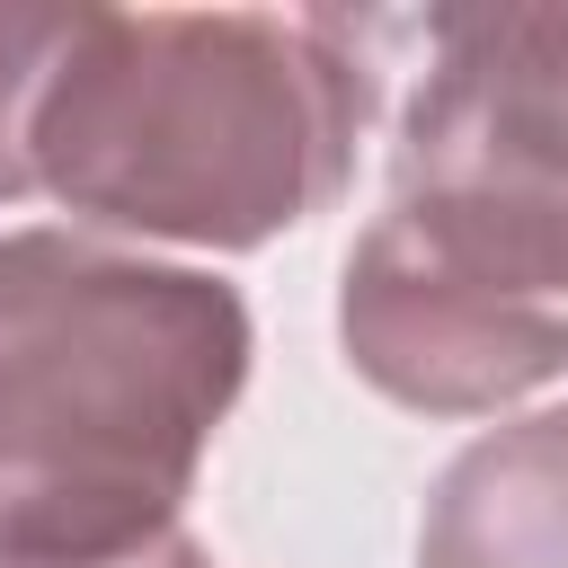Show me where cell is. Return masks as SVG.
<instances>
[{
    "label": "cell",
    "instance_id": "cell-1",
    "mask_svg": "<svg viewBox=\"0 0 568 568\" xmlns=\"http://www.w3.org/2000/svg\"><path fill=\"white\" fill-rule=\"evenodd\" d=\"M382 36L373 18L80 9L36 106V186L124 231L248 248L337 195Z\"/></svg>",
    "mask_w": 568,
    "mask_h": 568
},
{
    "label": "cell",
    "instance_id": "cell-2",
    "mask_svg": "<svg viewBox=\"0 0 568 568\" xmlns=\"http://www.w3.org/2000/svg\"><path fill=\"white\" fill-rule=\"evenodd\" d=\"M248 373L231 284L71 231L0 240V559H115L178 497Z\"/></svg>",
    "mask_w": 568,
    "mask_h": 568
},
{
    "label": "cell",
    "instance_id": "cell-3",
    "mask_svg": "<svg viewBox=\"0 0 568 568\" xmlns=\"http://www.w3.org/2000/svg\"><path fill=\"white\" fill-rule=\"evenodd\" d=\"M346 355L408 408H497L568 364V231L399 186L346 257Z\"/></svg>",
    "mask_w": 568,
    "mask_h": 568
},
{
    "label": "cell",
    "instance_id": "cell-4",
    "mask_svg": "<svg viewBox=\"0 0 568 568\" xmlns=\"http://www.w3.org/2000/svg\"><path fill=\"white\" fill-rule=\"evenodd\" d=\"M426 80L399 133V186L497 195L568 222V9L426 18Z\"/></svg>",
    "mask_w": 568,
    "mask_h": 568
},
{
    "label": "cell",
    "instance_id": "cell-5",
    "mask_svg": "<svg viewBox=\"0 0 568 568\" xmlns=\"http://www.w3.org/2000/svg\"><path fill=\"white\" fill-rule=\"evenodd\" d=\"M417 568H568V408L524 417L444 470Z\"/></svg>",
    "mask_w": 568,
    "mask_h": 568
},
{
    "label": "cell",
    "instance_id": "cell-6",
    "mask_svg": "<svg viewBox=\"0 0 568 568\" xmlns=\"http://www.w3.org/2000/svg\"><path fill=\"white\" fill-rule=\"evenodd\" d=\"M80 9H0V204L36 186V106L71 44Z\"/></svg>",
    "mask_w": 568,
    "mask_h": 568
}]
</instances>
